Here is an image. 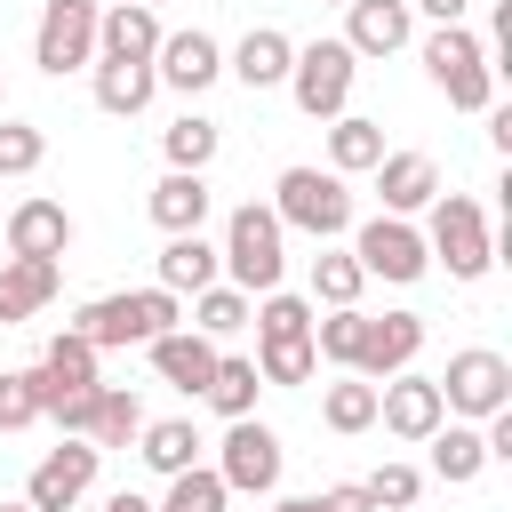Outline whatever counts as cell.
<instances>
[{
	"label": "cell",
	"mask_w": 512,
	"mask_h": 512,
	"mask_svg": "<svg viewBox=\"0 0 512 512\" xmlns=\"http://www.w3.org/2000/svg\"><path fill=\"white\" fill-rule=\"evenodd\" d=\"M272 216H280V232H304V240H344V232L360 224V216H352V176L296 160V168H280V184H272Z\"/></svg>",
	"instance_id": "1"
},
{
	"label": "cell",
	"mask_w": 512,
	"mask_h": 512,
	"mask_svg": "<svg viewBox=\"0 0 512 512\" xmlns=\"http://www.w3.org/2000/svg\"><path fill=\"white\" fill-rule=\"evenodd\" d=\"M176 320H184V296H168L160 280H152V288H120V296H88V304L72 312V328H80L96 352L152 344V336H168Z\"/></svg>",
	"instance_id": "2"
},
{
	"label": "cell",
	"mask_w": 512,
	"mask_h": 512,
	"mask_svg": "<svg viewBox=\"0 0 512 512\" xmlns=\"http://www.w3.org/2000/svg\"><path fill=\"white\" fill-rule=\"evenodd\" d=\"M224 280L232 288H248V296H264V288H280L288 280V232H280V216H272V200H240L232 216H224Z\"/></svg>",
	"instance_id": "3"
},
{
	"label": "cell",
	"mask_w": 512,
	"mask_h": 512,
	"mask_svg": "<svg viewBox=\"0 0 512 512\" xmlns=\"http://www.w3.org/2000/svg\"><path fill=\"white\" fill-rule=\"evenodd\" d=\"M424 248H432V264H448V280H480L496 264L488 208L472 192H432L424 200Z\"/></svg>",
	"instance_id": "4"
},
{
	"label": "cell",
	"mask_w": 512,
	"mask_h": 512,
	"mask_svg": "<svg viewBox=\"0 0 512 512\" xmlns=\"http://www.w3.org/2000/svg\"><path fill=\"white\" fill-rule=\"evenodd\" d=\"M416 56H424V80H432L456 112H488V104H496V72H488V48H480L472 24H432Z\"/></svg>",
	"instance_id": "5"
},
{
	"label": "cell",
	"mask_w": 512,
	"mask_h": 512,
	"mask_svg": "<svg viewBox=\"0 0 512 512\" xmlns=\"http://www.w3.org/2000/svg\"><path fill=\"white\" fill-rule=\"evenodd\" d=\"M352 80H360V56L344 40H304L288 56V80L280 88L296 96L304 120H336V112H352Z\"/></svg>",
	"instance_id": "6"
},
{
	"label": "cell",
	"mask_w": 512,
	"mask_h": 512,
	"mask_svg": "<svg viewBox=\"0 0 512 512\" xmlns=\"http://www.w3.org/2000/svg\"><path fill=\"white\" fill-rule=\"evenodd\" d=\"M352 256H360V272L368 280H392V288H408V280H424L432 272V248H424V224L416 216H368V224H352Z\"/></svg>",
	"instance_id": "7"
},
{
	"label": "cell",
	"mask_w": 512,
	"mask_h": 512,
	"mask_svg": "<svg viewBox=\"0 0 512 512\" xmlns=\"http://www.w3.org/2000/svg\"><path fill=\"white\" fill-rule=\"evenodd\" d=\"M432 384H440V408H448V416H464V424H480V416L512 408V360H504V352H488V344L448 352V376H432Z\"/></svg>",
	"instance_id": "8"
},
{
	"label": "cell",
	"mask_w": 512,
	"mask_h": 512,
	"mask_svg": "<svg viewBox=\"0 0 512 512\" xmlns=\"http://www.w3.org/2000/svg\"><path fill=\"white\" fill-rule=\"evenodd\" d=\"M280 464H288V448H280L272 424H256V416H232V424H224V440H216V480H224L232 496H272V488H280Z\"/></svg>",
	"instance_id": "9"
},
{
	"label": "cell",
	"mask_w": 512,
	"mask_h": 512,
	"mask_svg": "<svg viewBox=\"0 0 512 512\" xmlns=\"http://www.w3.org/2000/svg\"><path fill=\"white\" fill-rule=\"evenodd\" d=\"M96 472H104V448H96V440H80V432H64V440L32 464L24 504H32V512H72V504L96 488Z\"/></svg>",
	"instance_id": "10"
},
{
	"label": "cell",
	"mask_w": 512,
	"mask_h": 512,
	"mask_svg": "<svg viewBox=\"0 0 512 512\" xmlns=\"http://www.w3.org/2000/svg\"><path fill=\"white\" fill-rule=\"evenodd\" d=\"M32 64L48 72V80H64V72H88L96 64V8H40V24H32Z\"/></svg>",
	"instance_id": "11"
},
{
	"label": "cell",
	"mask_w": 512,
	"mask_h": 512,
	"mask_svg": "<svg viewBox=\"0 0 512 512\" xmlns=\"http://www.w3.org/2000/svg\"><path fill=\"white\" fill-rule=\"evenodd\" d=\"M440 416H448V408H440V384H432L424 368H400V376H384V384H376V424H384L392 440L424 448Z\"/></svg>",
	"instance_id": "12"
},
{
	"label": "cell",
	"mask_w": 512,
	"mask_h": 512,
	"mask_svg": "<svg viewBox=\"0 0 512 512\" xmlns=\"http://www.w3.org/2000/svg\"><path fill=\"white\" fill-rule=\"evenodd\" d=\"M152 80L176 88V96H200V88L224 80V48H216L200 24H192V32H160V48H152Z\"/></svg>",
	"instance_id": "13"
},
{
	"label": "cell",
	"mask_w": 512,
	"mask_h": 512,
	"mask_svg": "<svg viewBox=\"0 0 512 512\" xmlns=\"http://www.w3.org/2000/svg\"><path fill=\"white\" fill-rule=\"evenodd\" d=\"M144 352H152V376H160L168 392L200 400V392H208V376H216V352H224V344H208L200 328H184V320H176V328H168V336H152Z\"/></svg>",
	"instance_id": "14"
},
{
	"label": "cell",
	"mask_w": 512,
	"mask_h": 512,
	"mask_svg": "<svg viewBox=\"0 0 512 512\" xmlns=\"http://www.w3.org/2000/svg\"><path fill=\"white\" fill-rule=\"evenodd\" d=\"M352 56H400L416 40V8L408 0H344V32H336Z\"/></svg>",
	"instance_id": "15"
},
{
	"label": "cell",
	"mask_w": 512,
	"mask_h": 512,
	"mask_svg": "<svg viewBox=\"0 0 512 512\" xmlns=\"http://www.w3.org/2000/svg\"><path fill=\"white\" fill-rule=\"evenodd\" d=\"M416 352H424V312H368V344H360V360H352V376H368V384H384V376H400V368H416Z\"/></svg>",
	"instance_id": "16"
},
{
	"label": "cell",
	"mask_w": 512,
	"mask_h": 512,
	"mask_svg": "<svg viewBox=\"0 0 512 512\" xmlns=\"http://www.w3.org/2000/svg\"><path fill=\"white\" fill-rule=\"evenodd\" d=\"M288 56H296V40H288L280 24H248V32L232 40L224 72H232L248 96H264V88H280V80H288Z\"/></svg>",
	"instance_id": "17"
},
{
	"label": "cell",
	"mask_w": 512,
	"mask_h": 512,
	"mask_svg": "<svg viewBox=\"0 0 512 512\" xmlns=\"http://www.w3.org/2000/svg\"><path fill=\"white\" fill-rule=\"evenodd\" d=\"M368 176H376L384 216H424V200L440 192V160H432V152H384Z\"/></svg>",
	"instance_id": "18"
},
{
	"label": "cell",
	"mask_w": 512,
	"mask_h": 512,
	"mask_svg": "<svg viewBox=\"0 0 512 512\" xmlns=\"http://www.w3.org/2000/svg\"><path fill=\"white\" fill-rule=\"evenodd\" d=\"M64 248H72V208L64 200L32 192V200L8 208V256H56L64 264Z\"/></svg>",
	"instance_id": "19"
},
{
	"label": "cell",
	"mask_w": 512,
	"mask_h": 512,
	"mask_svg": "<svg viewBox=\"0 0 512 512\" xmlns=\"http://www.w3.org/2000/svg\"><path fill=\"white\" fill-rule=\"evenodd\" d=\"M152 280H160L168 296H200L208 280H224V256H216L208 232H168L160 256H152Z\"/></svg>",
	"instance_id": "20"
},
{
	"label": "cell",
	"mask_w": 512,
	"mask_h": 512,
	"mask_svg": "<svg viewBox=\"0 0 512 512\" xmlns=\"http://www.w3.org/2000/svg\"><path fill=\"white\" fill-rule=\"evenodd\" d=\"M208 208H216V192H208V176H200V168H168V176L144 192V216H152L160 232H200V224H208Z\"/></svg>",
	"instance_id": "21"
},
{
	"label": "cell",
	"mask_w": 512,
	"mask_h": 512,
	"mask_svg": "<svg viewBox=\"0 0 512 512\" xmlns=\"http://www.w3.org/2000/svg\"><path fill=\"white\" fill-rule=\"evenodd\" d=\"M152 48H160V8H144V0H112V8H96V56L152 64Z\"/></svg>",
	"instance_id": "22"
},
{
	"label": "cell",
	"mask_w": 512,
	"mask_h": 512,
	"mask_svg": "<svg viewBox=\"0 0 512 512\" xmlns=\"http://www.w3.org/2000/svg\"><path fill=\"white\" fill-rule=\"evenodd\" d=\"M56 288H64V264H56V256H0V304H8V328L32 320V312H48Z\"/></svg>",
	"instance_id": "23"
},
{
	"label": "cell",
	"mask_w": 512,
	"mask_h": 512,
	"mask_svg": "<svg viewBox=\"0 0 512 512\" xmlns=\"http://www.w3.org/2000/svg\"><path fill=\"white\" fill-rule=\"evenodd\" d=\"M88 88H96V112H112V120H136V112L160 96L152 64H128V56H96V64H88Z\"/></svg>",
	"instance_id": "24"
},
{
	"label": "cell",
	"mask_w": 512,
	"mask_h": 512,
	"mask_svg": "<svg viewBox=\"0 0 512 512\" xmlns=\"http://www.w3.org/2000/svg\"><path fill=\"white\" fill-rule=\"evenodd\" d=\"M96 360H104V352H96L80 328H56V336H48V352H40L32 368H40V392L56 400V392H88V384H104V376H96ZM40 416H48V408H40Z\"/></svg>",
	"instance_id": "25"
},
{
	"label": "cell",
	"mask_w": 512,
	"mask_h": 512,
	"mask_svg": "<svg viewBox=\"0 0 512 512\" xmlns=\"http://www.w3.org/2000/svg\"><path fill=\"white\" fill-rule=\"evenodd\" d=\"M424 448H432V480H448V488H472V480L488 472V440H480V424H464V416H440Z\"/></svg>",
	"instance_id": "26"
},
{
	"label": "cell",
	"mask_w": 512,
	"mask_h": 512,
	"mask_svg": "<svg viewBox=\"0 0 512 512\" xmlns=\"http://www.w3.org/2000/svg\"><path fill=\"white\" fill-rule=\"evenodd\" d=\"M376 160H384V120L336 112V120H328V168H336V176H368Z\"/></svg>",
	"instance_id": "27"
},
{
	"label": "cell",
	"mask_w": 512,
	"mask_h": 512,
	"mask_svg": "<svg viewBox=\"0 0 512 512\" xmlns=\"http://www.w3.org/2000/svg\"><path fill=\"white\" fill-rule=\"evenodd\" d=\"M200 448H208V440H200V424H192V416H160V424L144 416V432H136V456H144L160 480H168V472H184V464H200Z\"/></svg>",
	"instance_id": "28"
},
{
	"label": "cell",
	"mask_w": 512,
	"mask_h": 512,
	"mask_svg": "<svg viewBox=\"0 0 512 512\" xmlns=\"http://www.w3.org/2000/svg\"><path fill=\"white\" fill-rule=\"evenodd\" d=\"M248 312H256V296H248V288H232V280H208V288L192 296V320H184V328H200L208 344H232V336L248 328Z\"/></svg>",
	"instance_id": "29"
},
{
	"label": "cell",
	"mask_w": 512,
	"mask_h": 512,
	"mask_svg": "<svg viewBox=\"0 0 512 512\" xmlns=\"http://www.w3.org/2000/svg\"><path fill=\"white\" fill-rule=\"evenodd\" d=\"M256 392H264V376H256V360L248 352H216V376H208V408L232 424V416H256Z\"/></svg>",
	"instance_id": "30"
},
{
	"label": "cell",
	"mask_w": 512,
	"mask_h": 512,
	"mask_svg": "<svg viewBox=\"0 0 512 512\" xmlns=\"http://www.w3.org/2000/svg\"><path fill=\"white\" fill-rule=\"evenodd\" d=\"M320 424H328V432H344V440H352V432H368V424H376V384H368V376H352V368H336V384H320Z\"/></svg>",
	"instance_id": "31"
},
{
	"label": "cell",
	"mask_w": 512,
	"mask_h": 512,
	"mask_svg": "<svg viewBox=\"0 0 512 512\" xmlns=\"http://www.w3.org/2000/svg\"><path fill=\"white\" fill-rule=\"evenodd\" d=\"M360 344H368V312H360V304H328V312H312V352H320L328 368H352Z\"/></svg>",
	"instance_id": "32"
},
{
	"label": "cell",
	"mask_w": 512,
	"mask_h": 512,
	"mask_svg": "<svg viewBox=\"0 0 512 512\" xmlns=\"http://www.w3.org/2000/svg\"><path fill=\"white\" fill-rule=\"evenodd\" d=\"M216 144H224V128H216L208 112H176V120L160 128V152H168V168H200V176H208Z\"/></svg>",
	"instance_id": "33"
},
{
	"label": "cell",
	"mask_w": 512,
	"mask_h": 512,
	"mask_svg": "<svg viewBox=\"0 0 512 512\" xmlns=\"http://www.w3.org/2000/svg\"><path fill=\"white\" fill-rule=\"evenodd\" d=\"M360 288H368L360 256L336 248V240H320V256H312V304H320V312H328V304H360Z\"/></svg>",
	"instance_id": "34"
},
{
	"label": "cell",
	"mask_w": 512,
	"mask_h": 512,
	"mask_svg": "<svg viewBox=\"0 0 512 512\" xmlns=\"http://www.w3.org/2000/svg\"><path fill=\"white\" fill-rule=\"evenodd\" d=\"M152 512H232V488L216 480V464H184V472H168Z\"/></svg>",
	"instance_id": "35"
},
{
	"label": "cell",
	"mask_w": 512,
	"mask_h": 512,
	"mask_svg": "<svg viewBox=\"0 0 512 512\" xmlns=\"http://www.w3.org/2000/svg\"><path fill=\"white\" fill-rule=\"evenodd\" d=\"M144 432V400L128 392V384H96V424H88V440L96 448H128Z\"/></svg>",
	"instance_id": "36"
},
{
	"label": "cell",
	"mask_w": 512,
	"mask_h": 512,
	"mask_svg": "<svg viewBox=\"0 0 512 512\" xmlns=\"http://www.w3.org/2000/svg\"><path fill=\"white\" fill-rule=\"evenodd\" d=\"M256 376H264V384H312V376H320L312 336H272V344H256Z\"/></svg>",
	"instance_id": "37"
},
{
	"label": "cell",
	"mask_w": 512,
	"mask_h": 512,
	"mask_svg": "<svg viewBox=\"0 0 512 512\" xmlns=\"http://www.w3.org/2000/svg\"><path fill=\"white\" fill-rule=\"evenodd\" d=\"M40 408H48L40 368H0V432H32V424H40Z\"/></svg>",
	"instance_id": "38"
},
{
	"label": "cell",
	"mask_w": 512,
	"mask_h": 512,
	"mask_svg": "<svg viewBox=\"0 0 512 512\" xmlns=\"http://www.w3.org/2000/svg\"><path fill=\"white\" fill-rule=\"evenodd\" d=\"M48 160V136L32 120H0V176H32Z\"/></svg>",
	"instance_id": "39"
},
{
	"label": "cell",
	"mask_w": 512,
	"mask_h": 512,
	"mask_svg": "<svg viewBox=\"0 0 512 512\" xmlns=\"http://www.w3.org/2000/svg\"><path fill=\"white\" fill-rule=\"evenodd\" d=\"M368 496H376V512H408L424 496V472L416 464H384V472H368Z\"/></svg>",
	"instance_id": "40"
},
{
	"label": "cell",
	"mask_w": 512,
	"mask_h": 512,
	"mask_svg": "<svg viewBox=\"0 0 512 512\" xmlns=\"http://www.w3.org/2000/svg\"><path fill=\"white\" fill-rule=\"evenodd\" d=\"M40 424H56V432H80V440H88V424H96V384H88V392H56Z\"/></svg>",
	"instance_id": "41"
},
{
	"label": "cell",
	"mask_w": 512,
	"mask_h": 512,
	"mask_svg": "<svg viewBox=\"0 0 512 512\" xmlns=\"http://www.w3.org/2000/svg\"><path fill=\"white\" fill-rule=\"evenodd\" d=\"M312 504H320V512H376V496H368V480H336V488H320Z\"/></svg>",
	"instance_id": "42"
},
{
	"label": "cell",
	"mask_w": 512,
	"mask_h": 512,
	"mask_svg": "<svg viewBox=\"0 0 512 512\" xmlns=\"http://www.w3.org/2000/svg\"><path fill=\"white\" fill-rule=\"evenodd\" d=\"M416 16H432V24H472V8L480 0H408Z\"/></svg>",
	"instance_id": "43"
},
{
	"label": "cell",
	"mask_w": 512,
	"mask_h": 512,
	"mask_svg": "<svg viewBox=\"0 0 512 512\" xmlns=\"http://www.w3.org/2000/svg\"><path fill=\"white\" fill-rule=\"evenodd\" d=\"M488 144L512 152V104H488Z\"/></svg>",
	"instance_id": "44"
},
{
	"label": "cell",
	"mask_w": 512,
	"mask_h": 512,
	"mask_svg": "<svg viewBox=\"0 0 512 512\" xmlns=\"http://www.w3.org/2000/svg\"><path fill=\"white\" fill-rule=\"evenodd\" d=\"M104 512H152V496H136V488H120V496H104Z\"/></svg>",
	"instance_id": "45"
},
{
	"label": "cell",
	"mask_w": 512,
	"mask_h": 512,
	"mask_svg": "<svg viewBox=\"0 0 512 512\" xmlns=\"http://www.w3.org/2000/svg\"><path fill=\"white\" fill-rule=\"evenodd\" d=\"M272 512H320L312 496H272Z\"/></svg>",
	"instance_id": "46"
},
{
	"label": "cell",
	"mask_w": 512,
	"mask_h": 512,
	"mask_svg": "<svg viewBox=\"0 0 512 512\" xmlns=\"http://www.w3.org/2000/svg\"><path fill=\"white\" fill-rule=\"evenodd\" d=\"M56 8H104V0H56Z\"/></svg>",
	"instance_id": "47"
},
{
	"label": "cell",
	"mask_w": 512,
	"mask_h": 512,
	"mask_svg": "<svg viewBox=\"0 0 512 512\" xmlns=\"http://www.w3.org/2000/svg\"><path fill=\"white\" fill-rule=\"evenodd\" d=\"M0 512H32V504H24V496H16V504H0Z\"/></svg>",
	"instance_id": "48"
},
{
	"label": "cell",
	"mask_w": 512,
	"mask_h": 512,
	"mask_svg": "<svg viewBox=\"0 0 512 512\" xmlns=\"http://www.w3.org/2000/svg\"><path fill=\"white\" fill-rule=\"evenodd\" d=\"M0 328H8V304H0Z\"/></svg>",
	"instance_id": "49"
},
{
	"label": "cell",
	"mask_w": 512,
	"mask_h": 512,
	"mask_svg": "<svg viewBox=\"0 0 512 512\" xmlns=\"http://www.w3.org/2000/svg\"><path fill=\"white\" fill-rule=\"evenodd\" d=\"M320 8H344V0H320Z\"/></svg>",
	"instance_id": "50"
},
{
	"label": "cell",
	"mask_w": 512,
	"mask_h": 512,
	"mask_svg": "<svg viewBox=\"0 0 512 512\" xmlns=\"http://www.w3.org/2000/svg\"><path fill=\"white\" fill-rule=\"evenodd\" d=\"M0 96H8V72H0Z\"/></svg>",
	"instance_id": "51"
},
{
	"label": "cell",
	"mask_w": 512,
	"mask_h": 512,
	"mask_svg": "<svg viewBox=\"0 0 512 512\" xmlns=\"http://www.w3.org/2000/svg\"><path fill=\"white\" fill-rule=\"evenodd\" d=\"M144 8H160V0H144Z\"/></svg>",
	"instance_id": "52"
}]
</instances>
